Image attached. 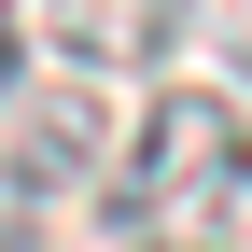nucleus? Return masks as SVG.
<instances>
[{
  "mask_svg": "<svg viewBox=\"0 0 252 252\" xmlns=\"http://www.w3.org/2000/svg\"><path fill=\"white\" fill-rule=\"evenodd\" d=\"M252 196V126L210 84H154V112L126 126V154L98 168V210L126 252H210V224Z\"/></svg>",
  "mask_w": 252,
  "mask_h": 252,
  "instance_id": "nucleus-1",
  "label": "nucleus"
},
{
  "mask_svg": "<svg viewBox=\"0 0 252 252\" xmlns=\"http://www.w3.org/2000/svg\"><path fill=\"white\" fill-rule=\"evenodd\" d=\"M98 168H112V126H98V98H84V70H56V84H0V224L84 196Z\"/></svg>",
  "mask_w": 252,
  "mask_h": 252,
  "instance_id": "nucleus-2",
  "label": "nucleus"
},
{
  "mask_svg": "<svg viewBox=\"0 0 252 252\" xmlns=\"http://www.w3.org/2000/svg\"><path fill=\"white\" fill-rule=\"evenodd\" d=\"M28 28H42L70 70H154V56L182 42V14L196 0H14Z\"/></svg>",
  "mask_w": 252,
  "mask_h": 252,
  "instance_id": "nucleus-3",
  "label": "nucleus"
}]
</instances>
